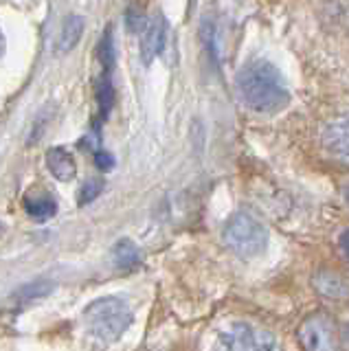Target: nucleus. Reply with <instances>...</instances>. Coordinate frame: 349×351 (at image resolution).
<instances>
[{
    "label": "nucleus",
    "instance_id": "obj_1",
    "mask_svg": "<svg viewBox=\"0 0 349 351\" xmlns=\"http://www.w3.org/2000/svg\"><path fill=\"white\" fill-rule=\"evenodd\" d=\"M237 90L255 112H279L290 101V90L281 73L266 60H250L237 73Z\"/></svg>",
    "mask_w": 349,
    "mask_h": 351
},
{
    "label": "nucleus",
    "instance_id": "obj_8",
    "mask_svg": "<svg viewBox=\"0 0 349 351\" xmlns=\"http://www.w3.org/2000/svg\"><path fill=\"white\" fill-rule=\"evenodd\" d=\"M323 145L336 158L349 160V114L336 117L323 128Z\"/></svg>",
    "mask_w": 349,
    "mask_h": 351
},
{
    "label": "nucleus",
    "instance_id": "obj_18",
    "mask_svg": "<svg viewBox=\"0 0 349 351\" xmlns=\"http://www.w3.org/2000/svg\"><path fill=\"white\" fill-rule=\"evenodd\" d=\"M341 248L345 252V257L349 259V228H345L341 233Z\"/></svg>",
    "mask_w": 349,
    "mask_h": 351
},
{
    "label": "nucleus",
    "instance_id": "obj_3",
    "mask_svg": "<svg viewBox=\"0 0 349 351\" xmlns=\"http://www.w3.org/2000/svg\"><path fill=\"white\" fill-rule=\"evenodd\" d=\"M222 239L226 248L237 257H257L268 246V228L250 211H237L226 219L222 228Z\"/></svg>",
    "mask_w": 349,
    "mask_h": 351
},
{
    "label": "nucleus",
    "instance_id": "obj_9",
    "mask_svg": "<svg viewBox=\"0 0 349 351\" xmlns=\"http://www.w3.org/2000/svg\"><path fill=\"white\" fill-rule=\"evenodd\" d=\"M47 167L62 182L73 180L75 173H77V165H75L73 154L64 147H53L47 152Z\"/></svg>",
    "mask_w": 349,
    "mask_h": 351
},
{
    "label": "nucleus",
    "instance_id": "obj_10",
    "mask_svg": "<svg viewBox=\"0 0 349 351\" xmlns=\"http://www.w3.org/2000/svg\"><path fill=\"white\" fill-rule=\"evenodd\" d=\"M25 211L31 219H38V222H47L53 215L58 213V202L56 197L47 191H36L29 193L25 197Z\"/></svg>",
    "mask_w": 349,
    "mask_h": 351
},
{
    "label": "nucleus",
    "instance_id": "obj_13",
    "mask_svg": "<svg viewBox=\"0 0 349 351\" xmlns=\"http://www.w3.org/2000/svg\"><path fill=\"white\" fill-rule=\"evenodd\" d=\"M112 257H115V263L119 268H134L136 263L141 261L139 248L130 239L117 241L115 248H112Z\"/></svg>",
    "mask_w": 349,
    "mask_h": 351
},
{
    "label": "nucleus",
    "instance_id": "obj_4",
    "mask_svg": "<svg viewBox=\"0 0 349 351\" xmlns=\"http://www.w3.org/2000/svg\"><path fill=\"white\" fill-rule=\"evenodd\" d=\"M299 345L303 351H341L343 334L332 314L314 312L303 318L299 325Z\"/></svg>",
    "mask_w": 349,
    "mask_h": 351
},
{
    "label": "nucleus",
    "instance_id": "obj_14",
    "mask_svg": "<svg viewBox=\"0 0 349 351\" xmlns=\"http://www.w3.org/2000/svg\"><path fill=\"white\" fill-rule=\"evenodd\" d=\"M97 58H99L106 75L110 73V69L115 66V40H112V31L110 29H106L99 47H97Z\"/></svg>",
    "mask_w": 349,
    "mask_h": 351
},
{
    "label": "nucleus",
    "instance_id": "obj_12",
    "mask_svg": "<svg viewBox=\"0 0 349 351\" xmlns=\"http://www.w3.org/2000/svg\"><path fill=\"white\" fill-rule=\"evenodd\" d=\"M95 97H97V106H99V119H106L115 104V88L108 75H101L99 80H97Z\"/></svg>",
    "mask_w": 349,
    "mask_h": 351
},
{
    "label": "nucleus",
    "instance_id": "obj_19",
    "mask_svg": "<svg viewBox=\"0 0 349 351\" xmlns=\"http://www.w3.org/2000/svg\"><path fill=\"white\" fill-rule=\"evenodd\" d=\"M343 343H347L349 345V323L345 325V329H343Z\"/></svg>",
    "mask_w": 349,
    "mask_h": 351
},
{
    "label": "nucleus",
    "instance_id": "obj_20",
    "mask_svg": "<svg viewBox=\"0 0 349 351\" xmlns=\"http://www.w3.org/2000/svg\"><path fill=\"white\" fill-rule=\"evenodd\" d=\"M5 53V36H3V31H0V55Z\"/></svg>",
    "mask_w": 349,
    "mask_h": 351
},
{
    "label": "nucleus",
    "instance_id": "obj_6",
    "mask_svg": "<svg viewBox=\"0 0 349 351\" xmlns=\"http://www.w3.org/2000/svg\"><path fill=\"white\" fill-rule=\"evenodd\" d=\"M312 283H314V290L319 292L323 299H330V301L349 299V274H345L343 270L323 266L314 272Z\"/></svg>",
    "mask_w": 349,
    "mask_h": 351
},
{
    "label": "nucleus",
    "instance_id": "obj_16",
    "mask_svg": "<svg viewBox=\"0 0 349 351\" xmlns=\"http://www.w3.org/2000/svg\"><path fill=\"white\" fill-rule=\"evenodd\" d=\"M125 25L132 33H141L145 29V14L139 7H130L125 11Z\"/></svg>",
    "mask_w": 349,
    "mask_h": 351
},
{
    "label": "nucleus",
    "instance_id": "obj_15",
    "mask_svg": "<svg viewBox=\"0 0 349 351\" xmlns=\"http://www.w3.org/2000/svg\"><path fill=\"white\" fill-rule=\"evenodd\" d=\"M101 189H104V180L88 178L80 189V204H88L91 200H95V197L101 193Z\"/></svg>",
    "mask_w": 349,
    "mask_h": 351
},
{
    "label": "nucleus",
    "instance_id": "obj_7",
    "mask_svg": "<svg viewBox=\"0 0 349 351\" xmlns=\"http://www.w3.org/2000/svg\"><path fill=\"white\" fill-rule=\"evenodd\" d=\"M165 40H167V22L163 16L152 18L145 29L143 36H141V60L145 64H152L158 55L165 49Z\"/></svg>",
    "mask_w": 349,
    "mask_h": 351
},
{
    "label": "nucleus",
    "instance_id": "obj_11",
    "mask_svg": "<svg viewBox=\"0 0 349 351\" xmlns=\"http://www.w3.org/2000/svg\"><path fill=\"white\" fill-rule=\"evenodd\" d=\"M82 36H84V18L82 16H67L62 22L60 36L56 42V51L62 55L71 53L80 44Z\"/></svg>",
    "mask_w": 349,
    "mask_h": 351
},
{
    "label": "nucleus",
    "instance_id": "obj_17",
    "mask_svg": "<svg viewBox=\"0 0 349 351\" xmlns=\"http://www.w3.org/2000/svg\"><path fill=\"white\" fill-rule=\"evenodd\" d=\"M95 162H97V167H99V169H110L112 167V156H110V154L101 152V149H97L95 152Z\"/></svg>",
    "mask_w": 349,
    "mask_h": 351
},
{
    "label": "nucleus",
    "instance_id": "obj_2",
    "mask_svg": "<svg viewBox=\"0 0 349 351\" xmlns=\"http://www.w3.org/2000/svg\"><path fill=\"white\" fill-rule=\"evenodd\" d=\"M84 323L88 334L101 343H115L132 325V310L117 296H104L93 301L84 312Z\"/></svg>",
    "mask_w": 349,
    "mask_h": 351
},
{
    "label": "nucleus",
    "instance_id": "obj_21",
    "mask_svg": "<svg viewBox=\"0 0 349 351\" xmlns=\"http://www.w3.org/2000/svg\"><path fill=\"white\" fill-rule=\"evenodd\" d=\"M345 200H347V204H349V184L345 186Z\"/></svg>",
    "mask_w": 349,
    "mask_h": 351
},
{
    "label": "nucleus",
    "instance_id": "obj_5",
    "mask_svg": "<svg viewBox=\"0 0 349 351\" xmlns=\"http://www.w3.org/2000/svg\"><path fill=\"white\" fill-rule=\"evenodd\" d=\"M217 351H277V338L266 327L242 321L220 334Z\"/></svg>",
    "mask_w": 349,
    "mask_h": 351
}]
</instances>
